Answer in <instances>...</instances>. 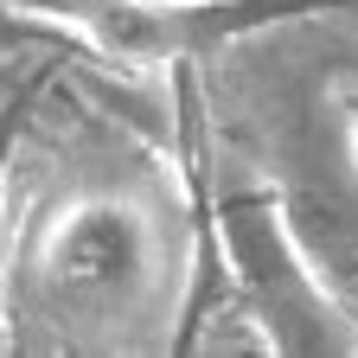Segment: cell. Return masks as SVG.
I'll return each instance as SVG.
<instances>
[{"label": "cell", "instance_id": "6da1fadb", "mask_svg": "<svg viewBox=\"0 0 358 358\" xmlns=\"http://www.w3.org/2000/svg\"><path fill=\"white\" fill-rule=\"evenodd\" d=\"M179 294L173 231L134 192L90 186L7 224V327L26 352L160 345Z\"/></svg>", "mask_w": 358, "mask_h": 358}, {"label": "cell", "instance_id": "7a4b0ae2", "mask_svg": "<svg viewBox=\"0 0 358 358\" xmlns=\"http://www.w3.org/2000/svg\"><path fill=\"white\" fill-rule=\"evenodd\" d=\"M211 250L224 262V282H231L237 313L256 345L282 358H352L358 352V320L327 288L301 224L268 192H217Z\"/></svg>", "mask_w": 358, "mask_h": 358}, {"label": "cell", "instance_id": "3957f363", "mask_svg": "<svg viewBox=\"0 0 358 358\" xmlns=\"http://www.w3.org/2000/svg\"><path fill=\"white\" fill-rule=\"evenodd\" d=\"M7 7L122 71H179L262 26L327 13L339 0H7Z\"/></svg>", "mask_w": 358, "mask_h": 358}, {"label": "cell", "instance_id": "277c9868", "mask_svg": "<svg viewBox=\"0 0 358 358\" xmlns=\"http://www.w3.org/2000/svg\"><path fill=\"white\" fill-rule=\"evenodd\" d=\"M32 96H38V77L0 83V237H7V192H13V173H20V148H26Z\"/></svg>", "mask_w": 358, "mask_h": 358}, {"label": "cell", "instance_id": "5b68a950", "mask_svg": "<svg viewBox=\"0 0 358 358\" xmlns=\"http://www.w3.org/2000/svg\"><path fill=\"white\" fill-rule=\"evenodd\" d=\"M45 38H52V32H45L38 20L13 13L7 0H0V71H7V64H20V58H32V52H38Z\"/></svg>", "mask_w": 358, "mask_h": 358}]
</instances>
